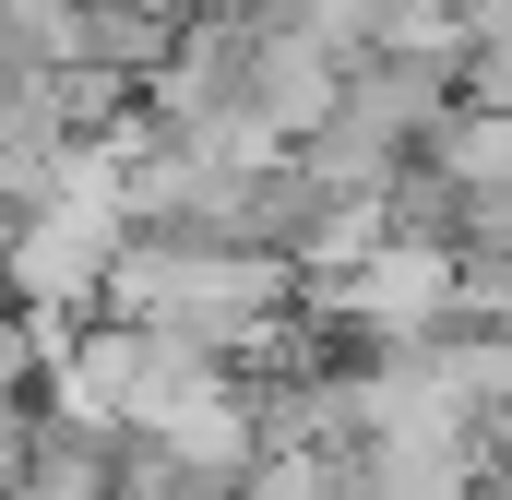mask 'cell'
Masks as SVG:
<instances>
[{
    "label": "cell",
    "instance_id": "6da1fadb",
    "mask_svg": "<svg viewBox=\"0 0 512 500\" xmlns=\"http://www.w3.org/2000/svg\"><path fill=\"white\" fill-rule=\"evenodd\" d=\"M131 239H143L131 167H120V143L96 131V143H72V155L48 167V191L12 215V310L36 322L48 358H60L84 322H108V286H120Z\"/></svg>",
    "mask_w": 512,
    "mask_h": 500
},
{
    "label": "cell",
    "instance_id": "7a4b0ae2",
    "mask_svg": "<svg viewBox=\"0 0 512 500\" xmlns=\"http://www.w3.org/2000/svg\"><path fill=\"white\" fill-rule=\"evenodd\" d=\"M310 322H334V334H358L370 358H405V346H441V334H465V250L453 239H417V227H393L346 286H310Z\"/></svg>",
    "mask_w": 512,
    "mask_h": 500
},
{
    "label": "cell",
    "instance_id": "3957f363",
    "mask_svg": "<svg viewBox=\"0 0 512 500\" xmlns=\"http://www.w3.org/2000/svg\"><path fill=\"white\" fill-rule=\"evenodd\" d=\"M417 167L441 191H465V203H512V108H453V120L429 131Z\"/></svg>",
    "mask_w": 512,
    "mask_h": 500
},
{
    "label": "cell",
    "instance_id": "277c9868",
    "mask_svg": "<svg viewBox=\"0 0 512 500\" xmlns=\"http://www.w3.org/2000/svg\"><path fill=\"white\" fill-rule=\"evenodd\" d=\"M0 60L12 72H108L96 60V0H0Z\"/></svg>",
    "mask_w": 512,
    "mask_h": 500
},
{
    "label": "cell",
    "instance_id": "5b68a950",
    "mask_svg": "<svg viewBox=\"0 0 512 500\" xmlns=\"http://www.w3.org/2000/svg\"><path fill=\"white\" fill-rule=\"evenodd\" d=\"M120 500H227V489H215V477H191V465H167V453H143V441H131V453H120Z\"/></svg>",
    "mask_w": 512,
    "mask_h": 500
},
{
    "label": "cell",
    "instance_id": "8992f818",
    "mask_svg": "<svg viewBox=\"0 0 512 500\" xmlns=\"http://www.w3.org/2000/svg\"><path fill=\"white\" fill-rule=\"evenodd\" d=\"M0 298H12V215H0Z\"/></svg>",
    "mask_w": 512,
    "mask_h": 500
},
{
    "label": "cell",
    "instance_id": "52a82bcc",
    "mask_svg": "<svg viewBox=\"0 0 512 500\" xmlns=\"http://www.w3.org/2000/svg\"><path fill=\"white\" fill-rule=\"evenodd\" d=\"M358 12H370V24H382V12H393V0H358Z\"/></svg>",
    "mask_w": 512,
    "mask_h": 500
},
{
    "label": "cell",
    "instance_id": "ba28073f",
    "mask_svg": "<svg viewBox=\"0 0 512 500\" xmlns=\"http://www.w3.org/2000/svg\"><path fill=\"white\" fill-rule=\"evenodd\" d=\"M0 96H12V60H0Z\"/></svg>",
    "mask_w": 512,
    "mask_h": 500
}]
</instances>
